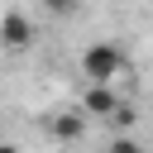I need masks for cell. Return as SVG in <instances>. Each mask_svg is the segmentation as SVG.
Here are the masks:
<instances>
[{"label": "cell", "instance_id": "3957f363", "mask_svg": "<svg viewBox=\"0 0 153 153\" xmlns=\"http://www.w3.org/2000/svg\"><path fill=\"white\" fill-rule=\"evenodd\" d=\"M81 115H100V120H115L124 105H120V96H115V86H86V96H81V105H76Z\"/></svg>", "mask_w": 153, "mask_h": 153}, {"label": "cell", "instance_id": "277c9868", "mask_svg": "<svg viewBox=\"0 0 153 153\" xmlns=\"http://www.w3.org/2000/svg\"><path fill=\"white\" fill-rule=\"evenodd\" d=\"M48 129H53V139H62V143H72V139H81V129H86V120H81V110H57V115L48 120Z\"/></svg>", "mask_w": 153, "mask_h": 153}, {"label": "cell", "instance_id": "5b68a950", "mask_svg": "<svg viewBox=\"0 0 153 153\" xmlns=\"http://www.w3.org/2000/svg\"><path fill=\"white\" fill-rule=\"evenodd\" d=\"M110 153H143V148H139L134 139H124V134H120V139H110Z\"/></svg>", "mask_w": 153, "mask_h": 153}, {"label": "cell", "instance_id": "8992f818", "mask_svg": "<svg viewBox=\"0 0 153 153\" xmlns=\"http://www.w3.org/2000/svg\"><path fill=\"white\" fill-rule=\"evenodd\" d=\"M0 153H19V148H14V143H5V148H0Z\"/></svg>", "mask_w": 153, "mask_h": 153}, {"label": "cell", "instance_id": "6da1fadb", "mask_svg": "<svg viewBox=\"0 0 153 153\" xmlns=\"http://www.w3.org/2000/svg\"><path fill=\"white\" fill-rule=\"evenodd\" d=\"M120 72H124V48H120V43H110V38L86 43V53H81V76H86L91 86H115Z\"/></svg>", "mask_w": 153, "mask_h": 153}, {"label": "cell", "instance_id": "7a4b0ae2", "mask_svg": "<svg viewBox=\"0 0 153 153\" xmlns=\"http://www.w3.org/2000/svg\"><path fill=\"white\" fill-rule=\"evenodd\" d=\"M29 38H33L29 14H24L19 5H10V10L0 14V43H5V48H29Z\"/></svg>", "mask_w": 153, "mask_h": 153}]
</instances>
